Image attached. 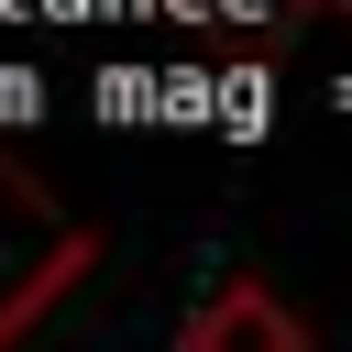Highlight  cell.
Here are the masks:
<instances>
[{"label": "cell", "instance_id": "7a4b0ae2", "mask_svg": "<svg viewBox=\"0 0 352 352\" xmlns=\"http://www.w3.org/2000/svg\"><path fill=\"white\" fill-rule=\"evenodd\" d=\"M187 352H308V319H297L275 286L231 275V286H209V297H198V319H187Z\"/></svg>", "mask_w": 352, "mask_h": 352}, {"label": "cell", "instance_id": "6da1fadb", "mask_svg": "<svg viewBox=\"0 0 352 352\" xmlns=\"http://www.w3.org/2000/svg\"><path fill=\"white\" fill-rule=\"evenodd\" d=\"M99 264V242H88V220L77 209H55V187L33 176V165H11L0 154V352L77 286Z\"/></svg>", "mask_w": 352, "mask_h": 352}, {"label": "cell", "instance_id": "3957f363", "mask_svg": "<svg viewBox=\"0 0 352 352\" xmlns=\"http://www.w3.org/2000/svg\"><path fill=\"white\" fill-rule=\"evenodd\" d=\"M341 11H352V0H341Z\"/></svg>", "mask_w": 352, "mask_h": 352}]
</instances>
